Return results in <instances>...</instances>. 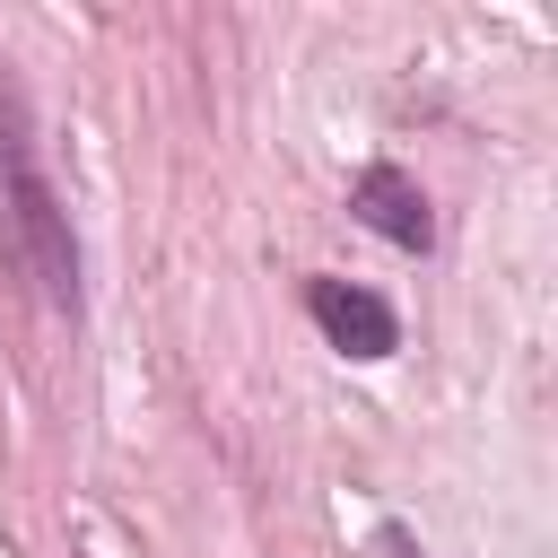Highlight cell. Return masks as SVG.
Returning <instances> with one entry per match:
<instances>
[{"label": "cell", "instance_id": "obj_1", "mask_svg": "<svg viewBox=\"0 0 558 558\" xmlns=\"http://www.w3.org/2000/svg\"><path fill=\"white\" fill-rule=\"evenodd\" d=\"M0 140H9V148H0V192H9V227H17V244H26L35 279H44V296H52V305H78V235H70V209H61V192L44 183V166L26 157L17 122H9Z\"/></svg>", "mask_w": 558, "mask_h": 558}, {"label": "cell", "instance_id": "obj_4", "mask_svg": "<svg viewBox=\"0 0 558 558\" xmlns=\"http://www.w3.org/2000/svg\"><path fill=\"white\" fill-rule=\"evenodd\" d=\"M384 541H392V558H427V549H418L410 532H384Z\"/></svg>", "mask_w": 558, "mask_h": 558}, {"label": "cell", "instance_id": "obj_2", "mask_svg": "<svg viewBox=\"0 0 558 558\" xmlns=\"http://www.w3.org/2000/svg\"><path fill=\"white\" fill-rule=\"evenodd\" d=\"M305 314H314L323 340L349 349V357H392V349H401V314H392L375 288H357V279H305Z\"/></svg>", "mask_w": 558, "mask_h": 558}, {"label": "cell", "instance_id": "obj_3", "mask_svg": "<svg viewBox=\"0 0 558 558\" xmlns=\"http://www.w3.org/2000/svg\"><path fill=\"white\" fill-rule=\"evenodd\" d=\"M349 209H357V227H375V235L401 244V253H427V244H436V209H427L418 174H401V166H366V174L349 183Z\"/></svg>", "mask_w": 558, "mask_h": 558}]
</instances>
